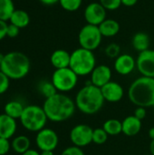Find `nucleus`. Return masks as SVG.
<instances>
[{"label": "nucleus", "instance_id": "1", "mask_svg": "<svg viewBox=\"0 0 154 155\" xmlns=\"http://www.w3.org/2000/svg\"><path fill=\"white\" fill-rule=\"evenodd\" d=\"M43 108L49 121L62 123L69 120L74 114L76 105L71 97L65 94L57 93L44 100Z\"/></svg>", "mask_w": 154, "mask_h": 155}, {"label": "nucleus", "instance_id": "2", "mask_svg": "<svg viewBox=\"0 0 154 155\" xmlns=\"http://www.w3.org/2000/svg\"><path fill=\"white\" fill-rule=\"evenodd\" d=\"M104 102L101 88L93 85L90 82L77 92L74 98L76 108L87 115H93L100 112Z\"/></svg>", "mask_w": 154, "mask_h": 155}, {"label": "nucleus", "instance_id": "3", "mask_svg": "<svg viewBox=\"0 0 154 155\" xmlns=\"http://www.w3.org/2000/svg\"><path fill=\"white\" fill-rule=\"evenodd\" d=\"M127 94L136 107H154V78L138 77L129 86Z\"/></svg>", "mask_w": 154, "mask_h": 155}, {"label": "nucleus", "instance_id": "4", "mask_svg": "<svg viewBox=\"0 0 154 155\" xmlns=\"http://www.w3.org/2000/svg\"><path fill=\"white\" fill-rule=\"evenodd\" d=\"M31 68L29 58L24 53L14 51L4 54L0 70L12 80L25 77Z\"/></svg>", "mask_w": 154, "mask_h": 155}, {"label": "nucleus", "instance_id": "5", "mask_svg": "<svg viewBox=\"0 0 154 155\" xmlns=\"http://www.w3.org/2000/svg\"><path fill=\"white\" fill-rule=\"evenodd\" d=\"M96 66V58L93 51L79 47L71 53L70 68L78 76L91 74Z\"/></svg>", "mask_w": 154, "mask_h": 155}, {"label": "nucleus", "instance_id": "6", "mask_svg": "<svg viewBox=\"0 0 154 155\" xmlns=\"http://www.w3.org/2000/svg\"><path fill=\"white\" fill-rule=\"evenodd\" d=\"M19 120L25 129L29 132L38 133L42 129L45 128L48 118L43 106L41 107L39 105L30 104L25 107Z\"/></svg>", "mask_w": 154, "mask_h": 155}, {"label": "nucleus", "instance_id": "7", "mask_svg": "<svg viewBox=\"0 0 154 155\" xmlns=\"http://www.w3.org/2000/svg\"><path fill=\"white\" fill-rule=\"evenodd\" d=\"M78 75L70 68L55 69L52 74V83L58 93H68L74 90L78 83Z\"/></svg>", "mask_w": 154, "mask_h": 155}, {"label": "nucleus", "instance_id": "8", "mask_svg": "<svg viewBox=\"0 0 154 155\" xmlns=\"http://www.w3.org/2000/svg\"><path fill=\"white\" fill-rule=\"evenodd\" d=\"M103 40V35L97 25L86 24L83 26L78 34V43L80 47L94 51L96 50Z\"/></svg>", "mask_w": 154, "mask_h": 155}, {"label": "nucleus", "instance_id": "9", "mask_svg": "<svg viewBox=\"0 0 154 155\" xmlns=\"http://www.w3.org/2000/svg\"><path fill=\"white\" fill-rule=\"evenodd\" d=\"M93 129L84 124H80L72 128L70 131V141L74 146L83 148L93 143Z\"/></svg>", "mask_w": 154, "mask_h": 155}, {"label": "nucleus", "instance_id": "10", "mask_svg": "<svg viewBox=\"0 0 154 155\" xmlns=\"http://www.w3.org/2000/svg\"><path fill=\"white\" fill-rule=\"evenodd\" d=\"M35 143L41 152L54 151L58 146L59 137L54 130L50 128H44L36 134Z\"/></svg>", "mask_w": 154, "mask_h": 155}, {"label": "nucleus", "instance_id": "11", "mask_svg": "<svg viewBox=\"0 0 154 155\" xmlns=\"http://www.w3.org/2000/svg\"><path fill=\"white\" fill-rule=\"evenodd\" d=\"M106 12L107 10L99 2H93L84 8V17L88 25L98 26L106 19Z\"/></svg>", "mask_w": 154, "mask_h": 155}, {"label": "nucleus", "instance_id": "12", "mask_svg": "<svg viewBox=\"0 0 154 155\" xmlns=\"http://www.w3.org/2000/svg\"><path fill=\"white\" fill-rule=\"evenodd\" d=\"M136 68L142 76L154 78V50L148 49L139 53L136 59Z\"/></svg>", "mask_w": 154, "mask_h": 155}, {"label": "nucleus", "instance_id": "13", "mask_svg": "<svg viewBox=\"0 0 154 155\" xmlns=\"http://www.w3.org/2000/svg\"><path fill=\"white\" fill-rule=\"evenodd\" d=\"M112 70L108 65H96L90 74V83L94 86L102 88L112 81Z\"/></svg>", "mask_w": 154, "mask_h": 155}, {"label": "nucleus", "instance_id": "14", "mask_svg": "<svg viewBox=\"0 0 154 155\" xmlns=\"http://www.w3.org/2000/svg\"><path fill=\"white\" fill-rule=\"evenodd\" d=\"M113 68L121 75H128L136 68V59L129 54H122L114 59Z\"/></svg>", "mask_w": 154, "mask_h": 155}, {"label": "nucleus", "instance_id": "15", "mask_svg": "<svg viewBox=\"0 0 154 155\" xmlns=\"http://www.w3.org/2000/svg\"><path fill=\"white\" fill-rule=\"evenodd\" d=\"M103 96L105 102L118 103L124 96L123 87L117 82L111 81L101 88Z\"/></svg>", "mask_w": 154, "mask_h": 155}, {"label": "nucleus", "instance_id": "16", "mask_svg": "<svg viewBox=\"0 0 154 155\" xmlns=\"http://www.w3.org/2000/svg\"><path fill=\"white\" fill-rule=\"evenodd\" d=\"M17 129L16 120L6 115L5 114H0V137L10 139L14 136Z\"/></svg>", "mask_w": 154, "mask_h": 155}, {"label": "nucleus", "instance_id": "17", "mask_svg": "<svg viewBox=\"0 0 154 155\" xmlns=\"http://www.w3.org/2000/svg\"><path fill=\"white\" fill-rule=\"evenodd\" d=\"M123 124V134L129 137H133L137 135L143 127L142 121L136 118L134 115H129L122 121Z\"/></svg>", "mask_w": 154, "mask_h": 155}, {"label": "nucleus", "instance_id": "18", "mask_svg": "<svg viewBox=\"0 0 154 155\" xmlns=\"http://www.w3.org/2000/svg\"><path fill=\"white\" fill-rule=\"evenodd\" d=\"M70 60H71V54L64 49H57L54 51L50 56L51 64L55 69L69 67Z\"/></svg>", "mask_w": 154, "mask_h": 155}, {"label": "nucleus", "instance_id": "19", "mask_svg": "<svg viewBox=\"0 0 154 155\" xmlns=\"http://www.w3.org/2000/svg\"><path fill=\"white\" fill-rule=\"evenodd\" d=\"M103 37H113L120 32V24L112 18H106L100 25H98Z\"/></svg>", "mask_w": 154, "mask_h": 155}, {"label": "nucleus", "instance_id": "20", "mask_svg": "<svg viewBox=\"0 0 154 155\" xmlns=\"http://www.w3.org/2000/svg\"><path fill=\"white\" fill-rule=\"evenodd\" d=\"M150 36L144 32H137L132 38V45L138 53L150 49Z\"/></svg>", "mask_w": 154, "mask_h": 155}, {"label": "nucleus", "instance_id": "21", "mask_svg": "<svg viewBox=\"0 0 154 155\" xmlns=\"http://www.w3.org/2000/svg\"><path fill=\"white\" fill-rule=\"evenodd\" d=\"M9 23L12 25H15V26H17L21 29V28L26 27L29 25L30 16L26 11L21 10V9H19V10L15 9L9 19Z\"/></svg>", "mask_w": 154, "mask_h": 155}, {"label": "nucleus", "instance_id": "22", "mask_svg": "<svg viewBox=\"0 0 154 155\" xmlns=\"http://www.w3.org/2000/svg\"><path fill=\"white\" fill-rule=\"evenodd\" d=\"M25 106H24L22 104V103H20L19 101H10L8 103L5 104L4 111L6 115L14 118V119H20L24 109Z\"/></svg>", "mask_w": 154, "mask_h": 155}, {"label": "nucleus", "instance_id": "23", "mask_svg": "<svg viewBox=\"0 0 154 155\" xmlns=\"http://www.w3.org/2000/svg\"><path fill=\"white\" fill-rule=\"evenodd\" d=\"M30 139L25 135H19L13 139L11 143L12 149L18 154H23L30 149Z\"/></svg>", "mask_w": 154, "mask_h": 155}, {"label": "nucleus", "instance_id": "24", "mask_svg": "<svg viewBox=\"0 0 154 155\" xmlns=\"http://www.w3.org/2000/svg\"><path fill=\"white\" fill-rule=\"evenodd\" d=\"M103 128L109 136H116L123 134L122 122L117 119L113 118V119L106 120L103 125Z\"/></svg>", "mask_w": 154, "mask_h": 155}, {"label": "nucleus", "instance_id": "25", "mask_svg": "<svg viewBox=\"0 0 154 155\" xmlns=\"http://www.w3.org/2000/svg\"><path fill=\"white\" fill-rule=\"evenodd\" d=\"M15 10L13 0H0V20L9 21Z\"/></svg>", "mask_w": 154, "mask_h": 155}, {"label": "nucleus", "instance_id": "26", "mask_svg": "<svg viewBox=\"0 0 154 155\" xmlns=\"http://www.w3.org/2000/svg\"><path fill=\"white\" fill-rule=\"evenodd\" d=\"M38 90H39L40 94L44 97H45V99L49 98L58 93L56 88L54 87V84L52 83V81H42L38 85Z\"/></svg>", "mask_w": 154, "mask_h": 155}, {"label": "nucleus", "instance_id": "27", "mask_svg": "<svg viewBox=\"0 0 154 155\" xmlns=\"http://www.w3.org/2000/svg\"><path fill=\"white\" fill-rule=\"evenodd\" d=\"M108 137H109V135L103 130V127L93 129V143L98 144V145L104 144L107 142Z\"/></svg>", "mask_w": 154, "mask_h": 155}, {"label": "nucleus", "instance_id": "28", "mask_svg": "<svg viewBox=\"0 0 154 155\" xmlns=\"http://www.w3.org/2000/svg\"><path fill=\"white\" fill-rule=\"evenodd\" d=\"M59 4L65 11L74 12L81 7L83 0H59Z\"/></svg>", "mask_w": 154, "mask_h": 155}, {"label": "nucleus", "instance_id": "29", "mask_svg": "<svg viewBox=\"0 0 154 155\" xmlns=\"http://www.w3.org/2000/svg\"><path fill=\"white\" fill-rule=\"evenodd\" d=\"M104 53L107 57L115 59L121 54V47L119 45H117L115 43H112L105 47Z\"/></svg>", "mask_w": 154, "mask_h": 155}, {"label": "nucleus", "instance_id": "30", "mask_svg": "<svg viewBox=\"0 0 154 155\" xmlns=\"http://www.w3.org/2000/svg\"><path fill=\"white\" fill-rule=\"evenodd\" d=\"M99 3L109 11L117 10L122 5V0H99Z\"/></svg>", "mask_w": 154, "mask_h": 155}, {"label": "nucleus", "instance_id": "31", "mask_svg": "<svg viewBox=\"0 0 154 155\" xmlns=\"http://www.w3.org/2000/svg\"><path fill=\"white\" fill-rule=\"evenodd\" d=\"M10 78L0 70V94H5L10 85Z\"/></svg>", "mask_w": 154, "mask_h": 155}, {"label": "nucleus", "instance_id": "32", "mask_svg": "<svg viewBox=\"0 0 154 155\" xmlns=\"http://www.w3.org/2000/svg\"><path fill=\"white\" fill-rule=\"evenodd\" d=\"M61 155H85L84 151L82 150V148H79V147H76V146H70V147H67L65 148L63 152Z\"/></svg>", "mask_w": 154, "mask_h": 155}, {"label": "nucleus", "instance_id": "33", "mask_svg": "<svg viewBox=\"0 0 154 155\" xmlns=\"http://www.w3.org/2000/svg\"><path fill=\"white\" fill-rule=\"evenodd\" d=\"M11 143L8 139L0 137V155H5L11 148Z\"/></svg>", "mask_w": 154, "mask_h": 155}, {"label": "nucleus", "instance_id": "34", "mask_svg": "<svg viewBox=\"0 0 154 155\" xmlns=\"http://www.w3.org/2000/svg\"><path fill=\"white\" fill-rule=\"evenodd\" d=\"M20 33V28L15 26V25L8 24L7 29H6V36L9 38H15Z\"/></svg>", "mask_w": 154, "mask_h": 155}, {"label": "nucleus", "instance_id": "35", "mask_svg": "<svg viewBox=\"0 0 154 155\" xmlns=\"http://www.w3.org/2000/svg\"><path fill=\"white\" fill-rule=\"evenodd\" d=\"M147 108L145 107H141V106H137L135 111H134V116L136 118H138L139 120L143 121V119H145L146 115H147V111H146Z\"/></svg>", "mask_w": 154, "mask_h": 155}, {"label": "nucleus", "instance_id": "36", "mask_svg": "<svg viewBox=\"0 0 154 155\" xmlns=\"http://www.w3.org/2000/svg\"><path fill=\"white\" fill-rule=\"evenodd\" d=\"M7 23L5 21L0 20V41L3 40L6 36V29H7Z\"/></svg>", "mask_w": 154, "mask_h": 155}, {"label": "nucleus", "instance_id": "37", "mask_svg": "<svg viewBox=\"0 0 154 155\" xmlns=\"http://www.w3.org/2000/svg\"><path fill=\"white\" fill-rule=\"evenodd\" d=\"M139 0H122V5H123L124 6L127 7H132L134 6Z\"/></svg>", "mask_w": 154, "mask_h": 155}, {"label": "nucleus", "instance_id": "38", "mask_svg": "<svg viewBox=\"0 0 154 155\" xmlns=\"http://www.w3.org/2000/svg\"><path fill=\"white\" fill-rule=\"evenodd\" d=\"M39 1L45 5H55L56 3H59V0H39Z\"/></svg>", "mask_w": 154, "mask_h": 155}, {"label": "nucleus", "instance_id": "39", "mask_svg": "<svg viewBox=\"0 0 154 155\" xmlns=\"http://www.w3.org/2000/svg\"><path fill=\"white\" fill-rule=\"evenodd\" d=\"M21 155H40V153H38L36 150L29 149L28 151H26L25 153H24L23 154H21Z\"/></svg>", "mask_w": 154, "mask_h": 155}, {"label": "nucleus", "instance_id": "40", "mask_svg": "<svg viewBox=\"0 0 154 155\" xmlns=\"http://www.w3.org/2000/svg\"><path fill=\"white\" fill-rule=\"evenodd\" d=\"M149 137L151 138V140L152 141L154 140V127H152L150 130H149Z\"/></svg>", "mask_w": 154, "mask_h": 155}, {"label": "nucleus", "instance_id": "41", "mask_svg": "<svg viewBox=\"0 0 154 155\" xmlns=\"http://www.w3.org/2000/svg\"><path fill=\"white\" fill-rule=\"evenodd\" d=\"M40 155H54V151H42Z\"/></svg>", "mask_w": 154, "mask_h": 155}, {"label": "nucleus", "instance_id": "42", "mask_svg": "<svg viewBox=\"0 0 154 155\" xmlns=\"http://www.w3.org/2000/svg\"><path fill=\"white\" fill-rule=\"evenodd\" d=\"M150 153L154 155V140H152L150 143Z\"/></svg>", "mask_w": 154, "mask_h": 155}, {"label": "nucleus", "instance_id": "43", "mask_svg": "<svg viewBox=\"0 0 154 155\" xmlns=\"http://www.w3.org/2000/svg\"><path fill=\"white\" fill-rule=\"evenodd\" d=\"M3 57H4V54H2L0 53V66H1V64H2V60H3Z\"/></svg>", "mask_w": 154, "mask_h": 155}, {"label": "nucleus", "instance_id": "44", "mask_svg": "<svg viewBox=\"0 0 154 155\" xmlns=\"http://www.w3.org/2000/svg\"><path fill=\"white\" fill-rule=\"evenodd\" d=\"M143 155H152V154H151V153H150V154H143Z\"/></svg>", "mask_w": 154, "mask_h": 155}]
</instances>
